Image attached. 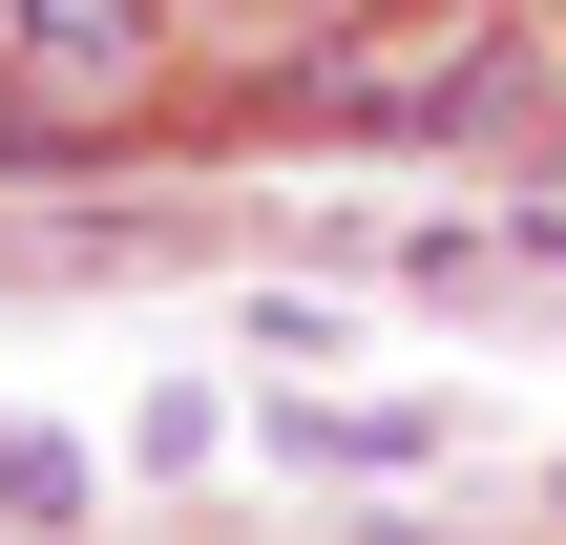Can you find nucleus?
I'll return each mask as SVG.
<instances>
[{
  "mask_svg": "<svg viewBox=\"0 0 566 545\" xmlns=\"http://www.w3.org/2000/svg\"><path fill=\"white\" fill-rule=\"evenodd\" d=\"M483 63H504V21H462V0H378V21H336V42L273 84V126H315V147H378V126H483Z\"/></svg>",
  "mask_w": 566,
  "mask_h": 545,
  "instance_id": "nucleus-1",
  "label": "nucleus"
},
{
  "mask_svg": "<svg viewBox=\"0 0 566 545\" xmlns=\"http://www.w3.org/2000/svg\"><path fill=\"white\" fill-rule=\"evenodd\" d=\"M147 42H168V0H0V105L21 126H105L147 84Z\"/></svg>",
  "mask_w": 566,
  "mask_h": 545,
  "instance_id": "nucleus-2",
  "label": "nucleus"
},
{
  "mask_svg": "<svg viewBox=\"0 0 566 545\" xmlns=\"http://www.w3.org/2000/svg\"><path fill=\"white\" fill-rule=\"evenodd\" d=\"M0 504H21V525H63V504H84V462H63V441H21V420H0Z\"/></svg>",
  "mask_w": 566,
  "mask_h": 545,
  "instance_id": "nucleus-3",
  "label": "nucleus"
},
{
  "mask_svg": "<svg viewBox=\"0 0 566 545\" xmlns=\"http://www.w3.org/2000/svg\"><path fill=\"white\" fill-rule=\"evenodd\" d=\"M0 147H42V126H21V105H0Z\"/></svg>",
  "mask_w": 566,
  "mask_h": 545,
  "instance_id": "nucleus-4",
  "label": "nucleus"
}]
</instances>
